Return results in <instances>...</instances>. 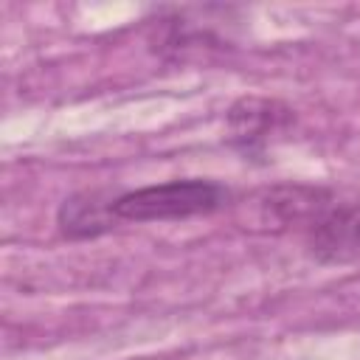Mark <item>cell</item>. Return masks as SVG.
<instances>
[{"mask_svg":"<svg viewBox=\"0 0 360 360\" xmlns=\"http://www.w3.org/2000/svg\"><path fill=\"white\" fill-rule=\"evenodd\" d=\"M112 200L110 202H98V194H90V191H82V194H73L62 202L59 208V228L65 236H96L101 231L110 228V219H112Z\"/></svg>","mask_w":360,"mask_h":360,"instance_id":"cell-4","label":"cell"},{"mask_svg":"<svg viewBox=\"0 0 360 360\" xmlns=\"http://www.w3.org/2000/svg\"><path fill=\"white\" fill-rule=\"evenodd\" d=\"M309 253L323 264H346L360 259V200L329 208L307 233Z\"/></svg>","mask_w":360,"mask_h":360,"instance_id":"cell-2","label":"cell"},{"mask_svg":"<svg viewBox=\"0 0 360 360\" xmlns=\"http://www.w3.org/2000/svg\"><path fill=\"white\" fill-rule=\"evenodd\" d=\"M276 110H278L276 101H262V98H245V101H239L231 110V115H228L233 135L242 138V141H259L262 135H267L281 121V115Z\"/></svg>","mask_w":360,"mask_h":360,"instance_id":"cell-5","label":"cell"},{"mask_svg":"<svg viewBox=\"0 0 360 360\" xmlns=\"http://www.w3.org/2000/svg\"><path fill=\"white\" fill-rule=\"evenodd\" d=\"M326 191L309 188V186H284L267 194L262 202V217L264 222L273 219L276 225H290L301 219H312V225L329 211L326 208Z\"/></svg>","mask_w":360,"mask_h":360,"instance_id":"cell-3","label":"cell"},{"mask_svg":"<svg viewBox=\"0 0 360 360\" xmlns=\"http://www.w3.org/2000/svg\"><path fill=\"white\" fill-rule=\"evenodd\" d=\"M228 200V191L214 180H169L143 186L127 194H118L112 200L115 219L129 222H152V219H186L197 214H211L222 208Z\"/></svg>","mask_w":360,"mask_h":360,"instance_id":"cell-1","label":"cell"}]
</instances>
